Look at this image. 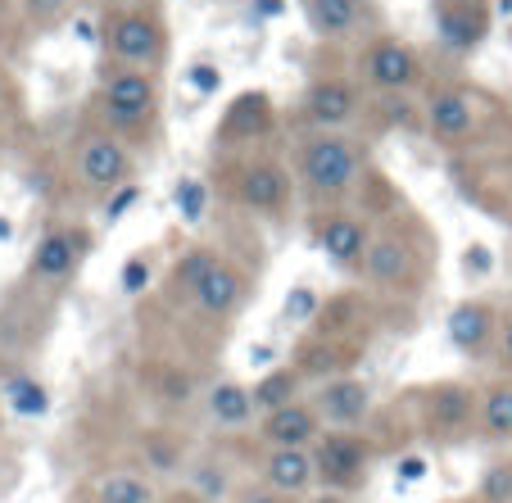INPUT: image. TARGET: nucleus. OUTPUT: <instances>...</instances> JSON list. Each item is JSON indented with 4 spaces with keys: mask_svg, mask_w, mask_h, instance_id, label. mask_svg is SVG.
<instances>
[{
    "mask_svg": "<svg viewBox=\"0 0 512 503\" xmlns=\"http://www.w3.org/2000/svg\"><path fill=\"white\" fill-rule=\"evenodd\" d=\"M87 123L118 136L141 155V146L159 141L164 123V78L159 73H136V68L100 64L96 87L87 100Z\"/></svg>",
    "mask_w": 512,
    "mask_h": 503,
    "instance_id": "nucleus-1",
    "label": "nucleus"
},
{
    "mask_svg": "<svg viewBox=\"0 0 512 503\" xmlns=\"http://www.w3.org/2000/svg\"><path fill=\"white\" fill-rule=\"evenodd\" d=\"M431 263H435V245L426 232L422 218L413 213H390L377 223L372 250L363 254L354 277L381 295H399V300H417L431 281Z\"/></svg>",
    "mask_w": 512,
    "mask_h": 503,
    "instance_id": "nucleus-2",
    "label": "nucleus"
},
{
    "mask_svg": "<svg viewBox=\"0 0 512 503\" xmlns=\"http://www.w3.org/2000/svg\"><path fill=\"white\" fill-rule=\"evenodd\" d=\"M290 173L313 209H327V204H345L349 195L368 186L372 155L349 132H304L290 150Z\"/></svg>",
    "mask_w": 512,
    "mask_h": 503,
    "instance_id": "nucleus-3",
    "label": "nucleus"
},
{
    "mask_svg": "<svg viewBox=\"0 0 512 503\" xmlns=\"http://www.w3.org/2000/svg\"><path fill=\"white\" fill-rule=\"evenodd\" d=\"M494 109L499 100L472 82H426V91L417 96V127L431 146L463 155L494 141Z\"/></svg>",
    "mask_w": 512,
    "mask_h": 503,
    "instance_id": "nucleus-4",
    "label": "nucleus"
},
{
    "mask_svg": "<svg viewBox=\"0 0 512 503\" xmlns=\"http://www.w3.org/2000/svg\"><path fill=\"white\" fill-rule=\"evenodd\" d=\"M173 55V32L159 0H109L100 10V64L159 73Z\"/></svg>",
    "mask_w": 512,
    "mask_h": 503,
    "instance_id": "nucleus-5",
    "label": "nucleus"
},
{
    "mask_svg": "<svg viewBox=\"0 0 512 503\" xmlns=\"http://www.w3.org/2000/svg\"><path fill=\"white\" fill-rule=\"evenodd\" d=\"M218 191H223L236 209L254 213V218H263V223H286L290 209H295V200H300L295 173L286 168V159L268 155V150L227 155Z\"/></svg>",
    "mask_w": 512,
    "mask_h": 503,
    "instance_id": "nucleus-6",
    "label": "nucleus"
},
{
    "mask_svg": "<svg viewBox=\"0 0 512 503\" xmlns=\"http://www.w3.org/2000/svg\"><path fill=\"white\" fill-rule=\"evenodd\" d=\"M354 78L377 100H408V96H422L431 73H426V59L413 41L395 37V32H377V37L358 41Z\"/></svg>",
    "mask_w": 512,
    "mask_h": 503,
    "instance_id": "nucleus-7",
    "label": "nucleus"
},
{
    "mask_svg": "<svg viewBox=\"0 0 512 503\" xmlns=\"http://www.w3.org/2000/svg\"><path fill=\"white\" fill-rule=\"evenodd\" d=\"M476 417H481V386L449 377L413 390L417 436L435 449H458L467 440H476Z\"/></svg>",
    "mask_w": 512,
    "mask_h": 503,
    "instance_id": "nucleus-8",
    "label": "nucleus"
},
{
    "mask_svg": "<svg viewBox=\"0 0 512 503\" xmlns=\"http://www.w3.org/2000/svg\"><path fill=\"white\" fill-rule=\"evenodd\" d=\"M91 250H96V232L87 223H73V218L46 223L28 254V286L64 291L68 281H78V272L87 268Z\"/></svg>",
    "mask_w": 512,
    "mask_h": 503,
    "instance_id": "nucleus-9",
    "label": "nucleus"
},
{
    "mask_svg": "<svg viewBox=\"0 0 512 503\" xmlns=\"http://www.w3.org/2000/svg\"><path fill=\"white\" fill-rule=\"evenodd\" d=\"M68 177L87 195H114L136 177V150L100 127H82L78 141L68 146Z\"/></svg>",
    "mask_w": 512,
    "mask_h": 503,
    "instance_id": "nucleus-10",
    "label": "nucleus"
},
{
    "mask_svg": "<svg viewBox=\"0 0 512 503\" xmlns=\"http://www.w3.org/2000/svg\"><path fill=\"white\" fill-rule=\"evenodd\" d=\"M368 100L372 91L354 73H318L304 82L295 118L304 123V132H345L368 114Z\"/></svg>",
    "mask_w": 512,
    "mask_h": 503,
    "instance_id": "nucleus-11",
    "label": "nucleus"
},
{
    "mask_svg": "<svg viewBox=\"0 0 512 503\" xmlns=\"http://www.w3.org/2000/svg\"><path fill=\"white\" fill-rule=\"evenodd\" d=\"M377 440L368 431H322L313 445V467H318V490L349 494L354 499L372 476L377 463Z\"/></svg>",
    "mask_w": 512,
    "mask_h": 503,
    "instance_id": "nucleus-12",
    "label": "nucleus"
},
{
    "mask_svg": "<svg viewBox=\"0 0 512 503\" xmlns=\"http://www.w3.org/2000/svg\"><path fill=\"white\" fill-rule=\"evenodd\" d=\"M372 236H377V218L354 204H327V209L309 213V241L313 250L322 254L327 263L345 272H358L363 254L372 250Z\"/></svg>",
    "mask_w": 512,
    "mask_h": 503,
    "instance_id": "nucleus-13",
    "label": "nucleus"
},
{
    "mask_svg": "<svg viewBox=\"0 0 512 503\" xmlns=\"http://www.w3.org/2000/svg\"><path fill=\"white\" fill-rule=\"evenodd\" d=\"M277 132V100L268 91H241L227 100L223 118L213 127V150L218 155H250L263 150V141Z\"/></svg>",
    "mask_w": 512,
    "mask_h": 503,
    "instance_id": "nucleus-14",
    "label": "nucleus"
},
{
    "mask_svg": "<svg viewBox=\"0 0 512 503\" xmlns=\"http://www.w3.org/2000/svg\"><path fill=\"white\" fill-rule=\"evenodd\" d=\"M435 46L454 59H467L485 46L494 28V0H431Z\"/></svg>",
    "mask_w": 512,
    "mask_h": 503,
    "instance_id": "nucleus-15",
    "label": "nucleus"
},
{
    "mask_svg": "<svg viewBox=\"0 0 512 503\" xmlns=\"http://www.w3.org/2000/svg\"><path fill=\"white\" fill-rule=\"evenodd\" d=\"M300 14L309 32L327 46L340 41H368L381 32V5L377 0H300Z\"/></svg>",
    "mask_w": 512,
    "mask_h": 503,
    "instance_id": "nucleus-16",
    "label": "nucleus"
},
{
    "mask_svg": "<svg viewBox=\"0 0 512 503\" xmlns=\"http://www.w3.org/2000/svg\"><path fill=\"white\" fill-rule=\"evenodd\" d=\"M309 404L318 408L327 431H368L377 395H372V386L358 377V372H345V377L318 381V386L309 390Z\"/></svg>",
    "mask_w": 512,
    "mask_h": 503,
    "instance_id": "nucleus-17",
    "label": "nucleus"
},
{
    "mask_svg": "<svg viewBox=\"0 0 512 503\" xmlns=\"http://www.w3.org/2000/svg\"><path fill=\"white\" fill-rule=\"evenodd\" d=\"M449 345L472 368H494V349H499V304L494 300H458L449 309Z\"/></svg>",
    "mask_w": 512,
    "mask_h": 503,
    "instance_id": "nucleus-18",
    "label": "nucleus"
},
{
    "mask_svg": "<svg viewBox=\"0 0 512 503\" xmlns=\"http://www.w3.org/2000/svg\"><path fill=\"white\" fill-rule=\"evenodd\" d=\"M245 300H250V277H245V268L232 259H218L209 268V277L191 291L186 309L200 322H209V327H227V322L241 318Z\"/></svg>",
    "mask_w": 512,
    "mask_h": 503,
    "instance_id": "nucleus-19",
    "label": "nucleus"
},
{
    "mask_svg": "<svg viewBox=\"0 0 512 503\" xmlns=\"http://www.w3.org/2000/svg\"><path fill=\"white\" fill-rule=\"evenodd\" d=\"M78 10L73 0H0V50H23L50 37Z\"/></svg>",
    "mask_w": 512,
    "mask_h": 503,
    "instance_id": "nucleus-20",
    "label": "nucleus"
},
{
    "mask_svg": "<svg viewBox=\"0 0 512 503\" xmlns=\"http://www.w3.org/2000/svg\"><path fill=\"white\" fill-rule=\"evenodd\" d=\"M322 431H327V426H322L318 408H313L309 399L272 408V413H263L259 426H254V436H259L263 449H313Z\"/></svg>",
    "mask_w": 512,
    "mask_h": 503,
    "instance_id": "nucleus-21",
    "label": "nucleus"
},
{
    "mask_svg": "<svg viewBox=\"0 0 512 503\" xmlns=\"http://www.w3.org/2000/svg\"><path fill=\"white\" fill-rule=\"evenodd\" d=\"M204 422L218 431V436H245L259 426V408L245 381L236 377H218L204 390Z\"/></svg>",
    "mask_w": 512,
    "mask_h": 503,
    "instance_id": "nucleus-22",
    "label": "nucleus"
},
{
    "mask_svg": "<svg viewBox=\"0 0 512 503\" xmlns=\"http://www.w3.org/2000/svg\"><path fill=\"white\" fill-rule=\"evenodd\" d=\"M259 481L268 485V490L286 494V499L304 503L309 494H318V467H313V449H263Z\"/></svg>",
    "mask_w": 512,
    "mask_h": 503,
    "instance_id": "nucleus-23",
    "label": "nucleus"
},
{
    "mask_svg": "<svg viewBox=\"0 0 512 503\" xmlns=\"http://www.w3.org/2000/svg\"><path fill=\"white\" fill-rule=\"evenodd\" d=\"M476 440L490 449L512 445V377H499L481 386V417H476Z\"/></svg>",
    "mask_w": 512,
    "mask_h": 503,
    "instance_id": "nucleus-24",
    "label": "nucleus"
},
{
    "mask_svg": "<svg viewBox=\"0 0 512 503\" xmlns=\"http://www.w3.org/2000/svg\"><path fill=\"white\" fill-rule=\"evenodd\" d=\"M309 390H313V381L304 377L300 363L290 358V363H277V368L263 372V377L250 386V395H254L259 417H263V413H272V408H286V404H295V399H309Z\"/></svg>",
    "mask_w": 512,
    "mask_h": 503,
    "instance_id": "nucleus-25",
    "label": "nucleus"
},
{
    "mask_svg": "<svg viewBox=\"0 0 512 503\" xmlns=\"http://www.w3.org/2000/svg\"><path fill=\"white\" fill-rule=\"evenodd\" d=\"M150 472H105L91 481V503H159Z\"/></svg>",
    "mask_w": 512,
    "mask_h": 503,
    "instance_id": "nucleus-26",
    "label": "nucleus"
},
{
    "mask_svg": "<svg viewBox=\"0 0 512 503\" xmlns=\"http://www.w3.org/2000/svg\"><path fill=\"white\" fill-rule=\"evenodd\" d=\"M223 259V254L213 250V245H191V250H182L173 259V268H168V300L173 304H186L191 300V291L200 286L204 277H209V268Z\"/></svg>",
    "mask_w": 512,
    "mask_h": 503,
    "instance_id": "nucleus-27",
    "label": "nucleus"
},
{
    "mask_svg": "<svg viewBox=\"0 0 512 503\" xmlns=\"http://www.w3.org/2000/svg\"><path fill=\"white\" fill-rule=\"evenodd\" d=\"M186 490H195L209 503H232L241 485H236L232 467H227L223 458H200V463L191 467V476H186Z\"/></svg>",
    "mask_w": 512,
    "mask_h": 503,
    "instance_id": "nucleus-28",
    "label": "nucleus"
},
{
    "mask_svg": "<svg viewBox=\"0 0 512 503\" xmlns=\"http://www.w3.org/2000/svg\"><path fill=\"white\" fill-rule=\"evenodd\" d=\"M476 503H512V458H494L476 476Z\"/></svg>",
    "mask_w": 512,
    "mask_h": 503,
    "instance_id": "nucleus-29",
    "label": "nucleus"
},
{
    "mask_svg": "<svg viewBox=\"0 0 512 503\" xmlns=\"http://www.w3.org/2000/svg\"><path fill=\"white\" fill-rule=\"evenodd\" d=\"M322 309H327V300H322L313 286H295V291L286 295V322H300V327H313V322L322 318Z\"/></svg>",
    "mask_w": 512,
    "mask_h": 503,
    "instance_id": "nucleus-30",
    "label": "nucleus"
},
{
    "mask_svg": "<svg viewBox=\"0 0 512 503\" xmlns=\"http://www.w3.org/2000/svg\"><path fill=\"white\" fill-rule=\"evenodd\" d=\"M23 118V91L19 82H14L10 64L0 59V127H14Z\"/></svg>",
    "mask_w": 512,
    "mask_h": 503,
    "instance_id": "nucleus-31",
    "label": "nucleus"
},
{
    "mask_svg": "<svg viewBox=\"0 0 512 503\" xmlns=\"http://www.w3.org/2000/svg\"><path fill=\"white\" fill-rule=\"evenodd\" d=\"M204 209H209V186L195 182V177L177 182V213H182L186 223H195V218H200Z\"/></svg>",
    "mask_w": 512,
    "mask_h": 503,
    "instance_id": "nucleus-32",
    "label": "nucleus"
},
{
    "mask_svg": "<svg viewBox=\"0 0 512 503\" xmlns=\"http://www.w3.org/2000/svg\"><path fill=\"white\" fill-rule=\"evenodd\" d=\"M499 377H512V300L499 304V349H494Z\"/></svg>",
    "mask_w": 512,
    "mask_h": 503,
    "instance_id": "nucleus-33",
    "label": "nucleus"
},
{
    "mask_svg": "<svg viewBox=\"0 0 512 503\" xmlns=\"http://www.w3.org/2000/svg\"><path fill=\"white\" fill-rule=\"evenodd\" d=\"M136 200H141V186H136V182L118 186L114 195H105V204H100V218H105V223H118V218H123V213L132 209Z\"/></svg>",
    "mask_w": 512,
    "mask_h": 503,
    "instance_id": "nucleus-34",
    "label": "nucleus"
},
{
    "mask_svg": "<svg viewBox=\"0 0 512 503\" xmlns=\"http://www.w3.org/2000/svg\"><path fill=\"white\" fill-rule=\"evenodd\" d=\"M14 408H19V413H46V390L32 377H23L19 386H14Z\"/></svg>",
    "mask_w": 512,
    "mask_h": 503,
    "instance_id": "nucleus-35",
    "label": "nucleus"
},
{
    "mask_svg": "<svg viewBox=\"0 0 512 503\" xmlns=\"http://www.w3.org/2000/svg\"><path fill=\"white\" fill-rule=\"evenodd\" d=\"M145 281H150V259H145V254H136V259H127V268H123V291L136 295Z\"/></svg>",
    "mask_w": 512,
    "mask_h": 503,
    "instance_id": "nucleus-36",
    "label": "nucleus"
},
{
    "mask_svg": "<svg viewBox=\"0 0 512 503\" xmlns=\"http://www.w3.org/2000/svg\"><path fill=\"white\" fill-rule=\"evenodd\" d=\"M232 503H295V499H286V494H277V490H268V485H241L236 490V499Z\"/></svg>",
    "mask_w": 512,
    "mask_h": 503,
    "instance_id": "nucleus-37",
    "label": "nucleus"
},
{
    "mask_svg": "<svg viewBox=\"0 0 512 503\" xmlns=\"http://www.w3.org/2000/svg\"><path fill=\"white\" fill-rule=\"evenodd\" d=\"M463 268H467V277H490V268H494V254L485 250V245H472V250L463 254Z\"/></svg>",
    "mask_w": 512,
    "mask_h": 503,
    "instance_id": "nucleus-38",
    "label": "nucleus"
},
{
    "mask_svg": "<svg viewBox=\"0 0 512 503\" xmlns=\"http://www.w3.org/2000/svg\"><path fill=\"white\" fill-rule=\"evenodd\" d=\"M191 87L200 91V96H213V91L223 87V73H218V68H209V64H195L191 68Z\"/></svg>",
    "mask_w": 512,
    "mask_h": 503,
    "instance_id": "nucleus-39",
    "label": "nucleus"
},
{
    "mask_svg": "<svg viewBox=\"0 0 512 503\" xmlns=\"http://www.w3.org/2000/svg\"><path fill=\"white\" fill-rule=\"evenodd\" d=\"M159 503H209V499H200L195 490H186V485H182V490H168Z\"/></svg>",
    "mask_w": 512,
    "mask_h": 503,
    "instance_id": "nucleus-40",
    "label": "nucleus"
},
{
    "mask_svg": "<svg viewBox=\"0 0 512 503\" xmlns=\"http://www.w3.org/2000/svg\"><path fill=\"white\" fill-rule=\"evenodd\" d=\"M304 503H354L349 494H331V490H318V494H309Z\"/></svg>",
    "mask_w": 512,
    "mask_h": 503,
    "instance_id": "nucleus-41",
    "label": "nucleus"
},
{
    "mask_svg": "<svg viewBox=\"0 0 512 503\" xmlns=\"http://www.w3.org/2000/svg\"><path fill=\"white\" fill-rule=\"evenodd\" d=\"M73 5H78V10H105L109 0H73Z\"/></svg>",
    "mask_w": 512,
    "mask_h": 503,
    "instance_id": "nucleus-42",
    "label": "nucleus"
},
{
    "mask_svg": "<svg viewBox=\"0 0 512 503\" xmlns=\"http://www.w3.org/2000/svg\"><path fill=\"white\" fill-rule=\"evenodd\" d=\"M0 431H5V404H0Z\"/></svg>",
    "mask_w": 512,
    "mask_h": 503,
    "instance_id": "nucleus-43",
    "label": "nucleus"
},
{
    "mask_svg": "<svg viewBox=\"0 0 512 503\" xmlns=\"http://www.w3.org/2000/svg\"><path fill=\"white\" fill-rule=\"evenodd\" d=\"M508 218H512V186H508Z\"/></svg>",
    "mask_w": 512,
    "mask_h": 503,
    "instance_id": "nucleus-44",
    "label": "nucleus"
},
{
    "mask_svg": "<svg viewBox=\"0 0 512 503\" xmlns=\"http://www.w3.org/2000/svg\"><path fill=\"white\" fill-rule=\"evenodd\" d=\"M508 37H512V23H508Z\"/></svg>",
    "mask_w": 512,
    "mask_h": 503,
    "instance_id": "nucleus-45",
    "label": "nucleus"
}]
</instances>
